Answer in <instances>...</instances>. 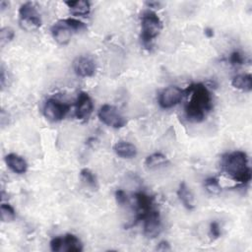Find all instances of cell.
Here are the masks:
<instances>
[{"label": "cell", "mask_w": 252, "mask_h": 252, "mask_svg": "<svg viewBox=\"0 0 252 252\" xmlns=\"http://www.w3.org/2000/svg\"><path fill=\"white\" fill-rule=\"evenodd\" d=\"M184 94L189 96L185 105L186 118L195 123L204 121L213 108V97L209 88L202 83L192 84L184 90Z\"/></svg>", "instance_id": "cell-1"}, {"label": "cell", "mask_w": 252, "mask_h": 252, "mask_svg": "<svg viewBox=\"0 0 252 252\" xmlns=\"http://www.w3.org/2000/svg\"><path fill=\"white\" fill-rule=\"evenodd\" d=\"M220 167L225 174L242 185L247 184L251 180L248 157L242 151L224 154L220 158Z\"/></svg>", "instance_id": "cell-2"}, {"label": "cell", "mask_w": 252, "mask_h": 252, "mask_svg": "<svg viewBox=\"0 0 252 252\" xmlns=\"http://www.w3.org/2000/svg\"><path fill=\"white\" fill-rule=\"evenodd\" d=\"M161 30L162 22L155 12L148 10L141 15V40L146 48H151Z\"/></svg>", "instance_id": "cell-3"}, {"label": "cell", "mask_w": 252, "mask_h": 252, "mask_svg": "<svg viewBox=\"0 0 252 252\" xmlns=\"http://www.w3.org/2000/svg\"><path fill=\"white\" fill-rule=\"evenodd\" d=\"M19 25L28 32L34 31L41 26V17L32 2H26L19 9Z\"/></svg>", "instance_id": "cell-4"}, {"label": "cell", "mask_w": 252, "mask_h": 252, "mask_svg": "<svg viewBox=\"0 0 252 252\" xmlns=\"http://www.w3.org/2000/svg\"><path fill=\"white\" fill-rule=\"evenodd\" d=\"M50 249L53 252H81L83 243L75 234L67 233L53 237L50 241Z\"/></svg>", "instance_id": "cell-5"}, {"label": "cell", "mask_w": 252, "mask_h": 252, "mask_svg": "<svg viewBox=\"0 0 252 252\" xmlns=\"http://www.w3.org/2000/svg\"><path fill=\"white\" fill-rule=\"evenodd\" d=\"M98 118L99 120L111 127V128H115V129H119L125 126V124L127 123L126 118L118 111V109L111 105V104H103L99 110H98Z\"/></svg>", "instance_id": "cell-6"}, {"label": "cell", "mask_w": 252, "mask_h": 252, "mask_svg": "<svg viewBox=\"0 0 252 252\" xmlns=\"http://www.w3.org/2000/svg\"><path fill=\"white\" fill-rule=\"evenodd\" d=\"M70 106L56 98H48L45 100L42 108L44 117L51 122H58L64 119L69 111Z\"/></svg>", "instance_id": "cell-7"}, {"label": "cell", "mask_w": 252, "mask_h": 252, "mask_svg": "<svg viewBox=\"0 0 252 252\" xmlns=\"http://www.w3.org/2000/svg\"><path fill=\"white\" fill-rule=\"evenodd\" d=\"M184 95V91L177 86H168L158 94V104L161 108L168 109L177 105Z\"/></svg>", "instance_id": "cell-8"}, {"label": "cell", "mask_w": 252, "mask_h": 252, "mask_svg": "<svg viewBox=\"0 0 252 252\" xmlns=\"http://www.w3.org/2000/svg\"><path fill=\"white\" fill-rule=\"evenodd\" d=\"M134 199H135L136 217L133 224H136L137 222L143 220L146 215L155 208H154V198L144 192L135 193Z\"/></svg>", "instance_id": "cell-9"}, {"label": "cell", "mask_w": 252, "mask_h": 252, "mask_svg": "<svg viewBox=\"0 0 252 252\" xmlns=\"http://www.w3.org/2000/svg\"><path fill=\"white\" fill-rule=\"evenodd\" d=\"M143 232L148 238L157 237L161 231V219L158 211L153 209L143 219Z\"/></svg>", "instance_id": "cell-10"}, {"label": "cell", "mask_w": 252, "mask_h": 252, "mask_svg": "<svg viewBox=\"0 0 252 252\" xmlns=\"http://www.w3.org/2000/svg\"><path fill=\"white\" fill-rule=\"evenodd\" d=\"M94 110V102L92 97L86 92H81L76 99L75 116L80 121L88 120Z\"/></svg>", "instance_id": "cell-11"}, {"label": "cell", "mask_w": 252, "mask_h": 252, "mask_svg": "<svg viewBox=\"0 0 252 252\" xmlns=\"http://www.w3.org/2000/svg\"><path fill=\"white\" fill-rule=\"evenodd\" d=\"M73 70L77 76L82 78H88L94 75L96 65L94 60L91 56L82 55L74 60Z\"/></svg>", "instance_id": "cell-12"}, {"label": "cell", "mask_w": 252, "mask_h": 252, "mask_svg": "<svg viewBox=\"0 0 252 252\" xmlns=\"http://www.w3.org/2000/svg\"><path fill=\"white\" fill-rule=\"evenodd\" d=\"M74 31L67 25L65 20H60L51 28V34L53 39L60 45H66L71 40Z\"/></svg>", "instance_id": "cell-13"}, {"label": "cell", "mask_w": 252, "mask_h": 252, "mask_svg": "<svg viewBox=\"0 0 252 252\" xmlns=\"http://www.w3.org/2000/svg\"><path fill=\"white\" fill-rule=\"evenodd\" d=\"M5 162L7 166L17 174H23L28 170V163L25 158L17 154L11 153L5 157Z\"/></svg>", "instance_id": "cell-14"}, {"label": "cell", "mask_w": 252, "mask_h": 252, "mask_svg": "<svg viewBox=\"0 0 252 252\" xmlns=\"http://www.w3.org/2000/svg\"><path fill=\"white\" fill-rule=\"evenodd\" d=\"M177 197L180 200V202L182 203V205L189 211L193 210L195 208V204H194V195L192 193V191L190 190V188L187 186V184L182 181L177 189Z\"/></svg>", "instance_id": "cell-15"}, {"label": "cell", "mask_w": 252, "mask_h": 252, "mask_svg": "<svg viewBox=\"0 0 252 252\" xmlns=\"http://www.w3.org/2000/svg\"><path fill=\"white\" fill-rule=\"evenodd\" d=\"M65 4L68 6L70 13L74 16L86 17L91 13V4L87 0L66 1Z\"/></svg>", "instance_id": "cell-16"}, {"label": "cell", "mask_w": 252, "mask_h": 252, "mask_svg": "<svg viewBox=\"0 0 252 252\" xmlns=\"http://www.w3.org/2000/svg\"><path fill=\"white\" fill-rule=\"evenodd\" d=\"M113 151L118 157L123 158H132L137 156L136 146L125 141H120L114 144Z\"/></svg>", "instance_id": "cell-17"}, {"label": "cell", "mask_w": 252, "mask_h": 252, "mask_svg": "<svg viewBox=\"0 0 252 252\" xmlns=\"http://www.w3.org/2000/svg\"><path fill=\"white\" fill-rule=\"evenodd\" d=\"M231 85L241 92H250L252 90V77L250 74H239L232 78Z\"/></svg>", "instance_id": "cell-18"}, {"label": "cell", "mask_w": 252, "mask_h": 252, "mask_svg": "<svg viewBox=\"0 0 252 252\" xmlns=\"http://www.w3.org/2000/svg\"><path fill=\"white\" fill-rule=\"evenodd\" d=\"M80 178L82 180V182L92 188L93 190H95L97 189L98 187V184H97V179H96V176L94 175V173L89 169V168H83L81 171H80Z\"/></svg>", "instance_id": "cell-19"}, {"label": "cell", "mask_w": 252, "mask_h": 252, "mask_svg": "<svg viewBox=\"0 0 252 252\" xmlns=\"http://www.w3.org/2000/svg\"><path fill=\"white\" fill-rule=\"evenodd\" d=\"M167 162V158L161 154V153H155L150 156H148L145 159V164L149 168L158 167L160 165H163Z\"/></svg>", "instance_id": "cell-20"}, {"label": "cell", "mask_w": 252, "mask_h": 252, "mask_svg": "<svg viewBox=\"0 0 252 252\" xmlns=\"http://www.w3.org/2000/svg\"><path fill=\"white\" fill-rule=\"evenodd\" d=\"M205 189L210 194H220L221 192V186L220 184V181L217 177H209L204 182Z\"/></svg>", "instance_id": "cell-21"}, {"label": "cell", "mask_w": 252, "mask_h": 252, "mask_svg": "<svg viewBox=\"0 0 252 252\" xmlns=\"http://www.w3.org/2000/svg\"><path fill=\"white\" fill-rule=\"evenodd\" d=\"M16 218V212L10 204L2 203L1 205V220L3 222L13 221Z\"/></svg>", "instance_id": "cell-22"}, {"label": "cell", "mask_w": 252, "mask_h": 252, "mask_svg": "<svg viewBox=\"0 0 252 252\" xmlns=\"http://www.w3.org/2000/svg\"><path fill=\"white\" fill-rule=\"evenodd\" d=\"M15 36V32L14 30L10 27H4L1 29L0 32V43L1 46H4L5 44H7L8 42H10Z\"/></svg>", "instance_id": "cell-23"}, {"label": "cell", "mask_w": 252, "mask_h": 252, "mask_svg": "<svg viewBox=\"0 0 252 252\" xmlns=\"http://www.w3.org/2000/svg\"><path fill=\"white\" fill-rule=\"evenodd\" d=\"M64 20L67 23V25L74 31V32H81V31L86 29V25L83 22H81L80 20H78V19L67 18V19H64Z\"/></svg>", "instance_id": "cell-24"}, {"label": "cell", "mask_w": 252, "mask_h": 252, "mask_svg": "<svg viewBox=\"0 0 252 252\" xmlns=\"http://www.w3.org/2000/svg\"><path fill=\"white\" fill-rule=\"evenodd\" d=\"M229 62L232 66H241L245 63V57L240 51H233L229 55Z\"/></svg>", "instance_id": "cell-25"}, {"label": "cell", "mask_w": 252, "mask_h": 252, "mask_svg": "<svg viewBox=\"0 0 252 252\" xmlns=\"http://www.w3.org/2000/svg\"><path fill=\"white\" fill-rule=\"evenodd\" d=\"M209 231H210V236L213 238V239H218L221 232H220V226L219 224L218 221L214 220L210 223V228H209Z\"/></svg>", "instance_id": "cell-26"}, {"label": "cell", "mask_w": 252, "mask_h": 252, "mask_svg": "<svg viewBox=\"0 0 252 252\" xmlns=\"http://www.w3.org/2000/svg\"><path fill=\"white\" fill-rule=\"evenodd\" d=\"M115 200L119 206H125L128 203V197L124 190L117 189L115 191Z\"/></svg>", "instance_id": "cell-27"}, {"label": "cell", "mask_w": 252, "mask_h": 252, "mask_svg": "<svg viewBox=\"0 0 252 252\" xmlns=\"http://www.w3.org/2000/svg\"><path fill=\"white\" fill-rule=\"evenodd\" d=\"M170 249H171V248H170L169 243H168L167 241H165V240L160 241V242L158 244V246H157V250H158V251H168V250H170Z\"/></svg>", "instance_id": "cell-28"}, {"label": "cell", "mask_w": 252, "mask_h": 252, "mask_svg": "<svg viewBox=\"0 0 252 252\" xmlns=\"http://www.w3.org/2000/svg\"><path fill=\"white\" fill-rule=\"evenodd\" d=\"M5 81H6V76H5V69L4 66H1V77H0V84L2 90L5 88Z\"/></svg>", "instance_id": "cell-29"}, {"label": "cell", "mask_w": 252, "mask_h": 252, "mask_svg": "<svg viewBox=\"0 0 252 252\" xmlns=\"http://www.w3.org/2000/svg\"><path fill=\"white\" fill-rule=\"evenodd\" d=\"M204 33H205V35H206L207 37H213V36H214V31H213V29H211V28H206V29L204 30Z\"/></svg>", "instance_id": "cell-30"}, {"label": "cell", "mask_w": 252, "mask_h": 252, "mask_svg": "<svg viewBox=\"0 0 252 252\" xmlns=\"http://www.w3.org/2000/svg\"><path fill=\"white\" fill-rule=\"evenodd\" d=\"M150 8H158L159 7V3L158 2H147L146 3Z\"/></svg>", "instance_id": "cell-31"}, {"label": "cell", "mask_w": 252, "mask_h": 252, "mask_svg": "<svg viewBox=\"0 0 252 252\" xmlns=\"http://www.w3.org/2000/svg\"><path fill=\"white\" fill-rule=\"evenodd\" d=\"M0 8H1V11H4L6 8H8V2L5 0H2L0 2Z\"/></svg>", "instance_id": "cell-32"}]
</instances>
